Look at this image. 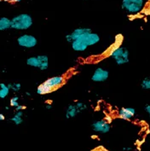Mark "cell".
I'll return each instance as SVG.
<instances>
[{"label": "cell", "mask_w": 150, "mask_h": 151, "mask_svg": "<svg viewBox=\"0 0 150 151\" xmlns=\"http://www.w3.org/2000/svg\"><path fill=\"white\" fill-rule=\"evenodd\" d=\"M32 16L28 14H20L10 20V28L16 30H27L32 26Z\"/></svg>", "instance_id": "cell-1"}, {"label": "cell", "mask_w": 150, "mask_h": 151, "mask_svg": "<svg viewBox=\"0 0 150 151\" xmlns=\"http://www.w3.org/2000/svg\"><path fill=\"white\" fill-rule=\"evenodd\" d=\"M109 56L118 66L125 65L130 62V52L127 48L122 45L113 50L109 54Z\"/></svg>", "instance_id": "cell-2"}, {"label": "cell", "mask_w": 150, "mask_h": 151, "mask_svg": "<svg viewBox=\"0 0 150 151\" xmlns=\"http://www.w3.org/2000/svg\"><path fill=\"white\" fill-rule=\"evenodd\" d=\"M121 7L130 15H137L145 7V1L144 0H122Z\"/></svg>", "instance_id": "cell-3"}, {"label": "cell", "mask_w": 150, "mask_h": 151, "mask_svg": "<svg viewBox=\"0 0 150 151\" xmlns=\"http://www.w3.org/2000/svg\"><path fill=\"white\" fill-rule=\"evenodd\" d=\"M27 64L29 67L37 68L41 71H44L49 68V57L46 55L30 56L27 59Z\"/></svg>", "instance_id": "cell-4"}, {"label": "cell", "mask_w": 150, "mask_h": 151, "mask_svg": "<svg viewBox=\"0 0 150 151\" xmlns=\"http://www.w3.org/2000/svg\"><path fill=\"white\" fill-rule=\"evenodd\" d=\"M87 109V105L82 102H76L75 104H70L67 109H66V118L67 119H72L76 117L79 113L85 111Z\"/></svg>", "instance_id": "cell-5"}, {"label": "cell", "mask_w": 150, "mask_h": 151, "mask_svg": "<svg viewBox=\"0 0 150 151\" xmlns=\"http://www.w3.org/2000/svg\"><path fill=\"white\" fill-rule=\"evenodd\" d=\"M18 45L22 48L31 49L35 47L38 44V40L36 37L31 34H22L17 39Z\"/></svg>", "instance_id": "cell-6"}, {"label": "cell", "mask_w": 150, "mask_h": 151, "mask_svg": "<svg viewBox=\"0 0 150 151\" xmlns=\"http://www.w3.org/2000/svg\"><path fill=\"white\" fill-rule=\"evenodd\" d=\"M91 127H92V130L95 132L101 133V134H106V133L109 132L111 126L110 123L108 121H107L106 119H103L94 121Z\"/></svg>", "instance_id": "cell-7"}, {"label": "cell", "mask_w": 150, "mask_h": 151, "mask_svg": "<svg viewBox=\"0 0 150 151\" xmlns=\"http://www.w3.org/2000/svg\"><path fill=\"white\" fill-rule=\"evenodd\" d=\"M64 82H65V79H64L63 76L57 75V76H53V77L48 79L43 83L46 86L50 88L52 91H54L57 88H59L61 86H62Z\"/></svg>", "instance_id": "cell-8"}, {"label": "cell", "mask_w": 150, "mask_h": 151, "mask_svg": "<svg viewBox=\"0 0 150 151\" xmlns=\"http://www.w3.org/2000/svg\"><path fill=\"white\" fill-rule=\"evenodd\" d=\"M79 39H81L82 40L85 41V43L88 45V47H90V46H93V45H95L96 44H98L101 40V38L100 36L95 33V32H93L92 31L91 32H86L85 33L84 35H82L80 38Z\"/></svg>", "instance_id": "cell-9"}, {"label": "cell", "mask_w": 150, "mask_h": 151, "mask_svg": "<svg viewBox=\"0 0 150 151\" xmlns=\"http://www.w3.org/2000/svg\"><path fill=\"white\" fill-rule=\"evenodd\" d=\"M109 77V72L103 68H97L93 73L91 76V80L93 82L100 83V82H104L108 79Z\"/></svg>", "instance_id": "cell-10"}, {"label": "cell", "mask_w": 150, "mask_h": 151, "mask_svg": "<svg viewBox=\"0 0 150 151\" xmlns=\"http://www.w3.org/2000/svg\"><path fill=\"white\" fill-rule=\"evenodd\" d=\"M89 32H91V29L90 28H88V27H78V28L74 29L71 33L67 34L66 37H65V39L67 40V42L72 43L73 40L79 39L82 35H84L85 33Z\"/></svg>", "instance_id": "cell-11"}, {"label": "cell", "mask_w": 150, "mask_h": 151, "mask_svg": "<svg viewBox=\"0 0 150 151\" xmlns=\"http://www.w3.org/2000/svg\"><path fill=\"white\" fill-rule=\"evenodd\" d=\"M136 115V109L131 107H125L121 108L118 113V116L120 119L124 120H131Z\"/></svg>", "instance_id": "cell-12"}, {"label": "cell", "mask_w": 150, "mask_h": 151, "mask_svg": "<svg viewBox=\"0 0 150 151\" xmlns=\"http://www.w3.org/2000/svg\"><path fill=\"white\" fill-rule=\"evenodd\" d=\"M72 49L74 50V51H77V52H83V51H85L88 48V45L85 43L84 40H82L81 39H77V40H73L71 43Z\"/></svg>", "instance_id": "cell-13"}, {"label": "cell", "mask_w": 150, "mask_h": 151, "mask_svg": "<svg viewBox=\"0 0 150 151\" xmlns=\"http://www.w3.org/2000/svg\"><path fill=\"white\" fill-rule=\"evenodd\" d=\"M10 120L16 126L21 125L23 122V112L16 111V114H14V116L10 118Z\"/></svg>", "instance_id": "cell-14"}, {"label": "cell", "mask_w": 150, "mask_h": 151, "mask_svg": "<svg viewBox=\"0 0 150 151\" xmlns=\"http://www.w3.org/2000/svg\"><path fill=\"white\" fill-rule=\"evenodd\" d=\"M36 91H37V94H39V95L40 96L46 95V94H50V93L52 92V91L48 87V86H46L44 83H42L41 85H39V86L37 87Z\"/></svg>", "instance_id": "cell-15"}, {"label": "cell", "mask_w": 150, "mask_h": 151, "mask_svg": "<svg viewBox=\"0 0 150 151\" xmlns=\"http://www.w3.org/2000/svg\"><path fill=\"white\" fill-rule=\"evenodd\" d=\"M10 28V19L7 17H1L0 18V32L4 31Z\"/></svg>", "instance_id": "cell-16"}, {"label": "cell", "mask_w": 150, "mask_h": 151, "mask_svg": "<svg viewBox=\"0 0 150 151\" xmlns=\"http://www.w3.org/2000/svg\"><path fill=\"white\" fill-rule=\"evenodd\" d=\"M9 91H10V89L9 88L8 85L4 83L0 84V98L2 99L5 98L9 94Z\"/></svg>", "instance_id": "cell-17"}, {"label": "cell", "mask_w": 150, "mask_h": 151, "mask_svg": "<svg viewBox=\"0 0 150 151\" xmlns=\"http://www.w3.org/2000/svg\"><path fill=\"white\" fill-rule=\"evenodd\" d=\"M141 87L143 90H147V91L150 90V75L148 76V77H146V78H144L142 80V82H141Z\"/></svg>", "instance_id": "cell-18"}, {"label": "cell", "mask_w": 150, "mask_h": 151, "mask_svg": "<svg viewBox=\"0 0 150 151\" xmlns=\"http://www.w3.org/2000/svg\"><path fill=\"white\" fill-rule=\"evenodd\" d=\"M123 41H124V36H123L122 34L118 33V34H117V35L115 36L113 45H116L117 47H118V46H121V45H122Z\"/></svg>", "instance_id": "cell-19"}, {"label": "cell", "mask_w": 150, "mask_h": 151, "mask_svg": "<svg viewBox=\"0 0 150 151\" xmlns=\"http://www.w3.org/2000/svg\"><path fill=\"white\" fill-rule=\"evenodd\" d=\"M8 86L11 91H13L15 92H18L22 88V85L20 83H9Z\"/></svg>", "instance_id": "cell-20"}, {"label": "cell", "mask_w": 150, "mask_h": 151, "mask_svg": "<svg viewBox=\"0 0 150 151\" xmlns=\"http://www.w3.org/2000/svg\"><path fill=\"white\" fill-rule=\"evenodd\" d=\"M19 97L18 96H13L11 99H10V101H9V104H10V106L11 107H14V108H16L18 105H20L19 104Z\"/></svg>", "instance_id": "cell-21"}, {"label": "cell", "mask_w": 150, "mask_h": 151, "mask_svg": "<svg viewBox=\"0 0 150 151\" xmlns=\"http://www.w3.org/2000/svg\"><path fill=\"white\" fill-rule=\"evenodd\" d=\"M24 109H26V106H24V105H22V104L18 105V106L16 108V111H22V110H24Z\"/></svg>", "instance_id": "cell-22"}, {"label": "cell", "mask_w": 150, "mask_h": 151, "mask_svg": "<svg viewBox=\"0 0 150 151\" xmlns=\"http://www.w3.org/2000/svg\"><path fill=\"white\" fill-rule=\"evenodd\" d=\"M144 109H145L146 113L149 114V119H150V104H146V105H145Z\"/></svg>", "instance_id": "cell-23"}, {"label": "cell", "mask_w": 150, "mask_h": 151, "mask_svg": "<svg viewBox=\"0 0 150 151\" xmlns=\"http://www.w3.org/2000/svg\"><path fill=\"white\" fill-rule=\"evenodd\" d=\"M123 150L131 151V150H132V148H131V147H124V148H123Z\"/></svg>", "instance_id": "cell-24"}, {"label": "cell", "mask_w": 150, "mask_h": 151, "mask_svg": "<svg viewBox=\"0 0 150 151\" xmlns=\"http://www.w3.org/2000/svg\"><path fill=\"white\" fill-rule=\"evenodd\" d=\"M5 119V116H4V114H0V121H2V120H4Z\"/></svg>", "instance_id": "cell-25"}, {"label": "cell", "mask_w": 150, "mask_h": 151, "mask_svg": "<svg viewBox=\"0 0 150 151\" xmlns=\"http://www.w3.org/2000/svg\"><path fill=\"white\" fill-rule=\"evenodd\" d=\"M45 108H46V109H48V110H50V109H52V106H51V104H48L46 106H45Z\"/></svg>", "instance_id": "cell-26"}, {"label": "cell", "mask_w": 150, "mask_h": 151, "mask_svg": "<svg viewBox=\"0 0 150 151\" xmlns=\"http://www.w3.org/2000/svg\"><path fill=\"white\" fill-rule=\"evenodd\" d=\"M3 1H5V2H9V3H11V2H14V0H3Z\"/></svg>", "instance_id": "cell-27"}, {"label": "cell", "mask_w": 150, "mask_h": 151, "mask_svg": "<svg viewBox=\"0 0 150 151\" xmlns=\"http://www.w3.org/2000/svg\"><path fill=\"white\" fill-rule=\"evenodd\" d=\"M26 95L28 96H31V93L30 92H26Z\"/></svg>", "instance_id": "cell-28"}, {"label": "cell", "mask_w": 150, "mask_h": 151, "mask_svg": "<svg viewBox=\"0 0 150 151\" xmlns=\"http://www.w3.org/2000/svg\"><path fill=\"white\" fill-rule=\"evenodd\" d=\"M22 0H14V2H16V3H18V2H21Z\"/></svg>", "instance_id": "cell-29"}, {"label": "cell", "mask_w": 150, "mask_h": 151, "mask_svg": "<svg viewBox=\"0 0 150 151\" xmlns=\"http://www.w3.org/2000/svg\"><path fill=\"white\" fill-rule=\"evenodd\" d=\"M1 1H3V0H0V2H1Z\"/></svg>", "instance_id": "cell-30"}, {"label": "cell", "mask_w": 150, "mask_h": 151, "mask_svg": "<svg viewBox=\"0 0 150 151\" xmlns=\"http://www.w3.org/2000/svg\"><path fill=\"white\" fill-rule=\"evenodd\" d=\"M144 1H146V0H144Z\"/></svg>", "instance_id": "cell-31"}, {"label": "cell", "mask_w": 150, "mask_h": 151, "mask_svg": "<svg viewBox=\"0 0 150 151\" xmlns=\"http://www.w3.org/2000/svg\"><path fill=\"white\" fill-rule=\"evenodd\" d=\"M85 1H86V0H85Z\"/></svg>", "instance_id": "cell-32"}]
</instances>
